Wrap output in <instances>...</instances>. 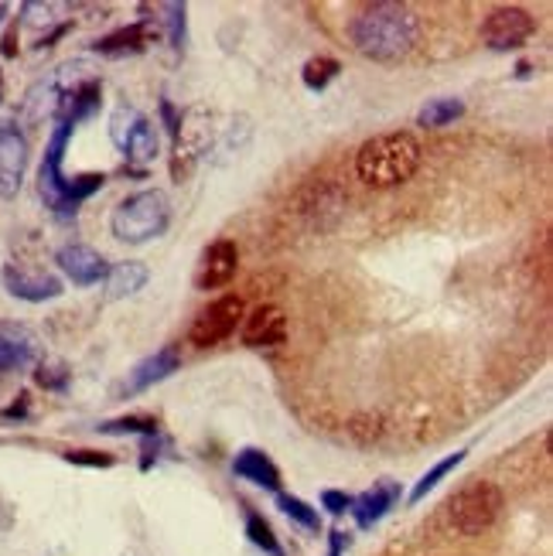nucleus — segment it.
I'll list each match as a JSON object with an SVG mask.
<instances>
[{
    "mask_svg": "<svg viewBox=\"0 0 553 556\" xmlns=\"http://www.w3.org/2000/svg\"><path fill=\"white\" fill-rule=\"evenodd\" d=\"M38 358V338L28 328H0V376L8 372H21L35 366Z\"/></svg>",
    "mask_w": 553,
    "mask_h": 556,
    "instance_id": "nucleus-16",
    "label": "nucleus"
},
{
    "mask_svg": "<svg viewBox=\"0 0 553 556\" xmlns=\"http://www.w3.org/2000/svg\"><path fill=\"white\" fill-rule=\"evenodd\" d=\"M420 161H424V151L414 134H406V130L379 134L359 148L355 175L369 188H397L417 175Z\"/></svg>",
    "mask_w": 553,
    "mask_h": 556,
    "instance_id": "nucleus-3",
    "label": "nucleus"
},
{
    "mask_svg": "<svg viewBox=\"0 0 553 556\" xmlns=\"http://www.w3.org/2000/svg\"><path fill=\"white\" fill-rule=\"evenodd\" d=\"M342 72L339 59H331V55H318V59H307L304 68H301V83L311 89V92H322L335 76Z\"/></svg>",
    "mask_w": 553,
    "mask_h": 556,
    "instance_id": "nucleus-23",
    "label": "nucleus"
},
{
    "mask_svg": "<svg viewBox=\"0 0 553 556\" xmlns=\"http://www.w3.org/2000/svg\"><path fill=\"white\" fill-rule=\"evenodd\" d=\"M247 536H250V540H253V546H260L263 553L284 556V549H280V543H277V536H274L271 522L263 519V516H256V513H250V516H247Z\"/></svg>",
    "mask_w": 553,
    "mask_h": 556,
    "instance_id": "nucleus-29",
    "label": "nucleus"
},
{
    "mask_svg": "<svg viewBox=\"0 0 553 556\" xmlns=\"http://www.w3.org/2000/svg\"><path fill=\"white\" fill-rule=\"evenodd\" d=\"M533 35H537V21L523 8H495L482 24V38L492 52H516Z\"/></svg>",
    "mask_w": 553,
    "mask_h": 556,
    "instance_id": "nucleus-9",
    "label": "nucleus"
},
{
    "mask_svg": "<svg viewBox=\"0 0 553 556\" xmlns=\"http://www.w3.org/2000/svg\"><path fill=\"white\" fill-rule=\"evenodd\" d=\"M72 130L76 127L59 119L52 130V140H48V148H45L41 167H38V195H41L45 208H52L55 219H76L79 205L106 185V175H96V172L79 175V178L62 175V157H65V143L72 137Z\"/></svg>",
    "mask_w": 553,
    "mask_h": 556,
    "instance_id": "nucleus-2",
    "label": "nucleus"
},
{
    "mask_svg": "<svg viewBox=\"0 0 553 556\" xmlns=\"http://www.w3.org/2000/svg\"><path fill=\"white\" fill-rule=\"evenodd\" d=\"M397 502H400V485H397V481H390V478H382V481H376L369 492L352 498V509L349 513L355 516L359 529H373L382 516L393 509Z\"/></svg>",
    "mask_w": 553,
    "mask_h": 556,
    "instance_id": "nucleus-17",
    "label": "nucleus"
},
{
    "mask_svg": "<svg viewBox=\"0 0 553 556\" xmlns=\"http://www.w3.org/2000/svg\"><path fill=\"white\" fill-rule=\"evenodd\" d=\"M120 151H124V157L130 164H137V167L154 164L158 154H161V134H158V127L143 113H137V119L130 124L124 143H120Z\"/></svg>",
    "mask_w": 553,
    "mask_h": 556,
    "instance_id": "nucleus-18",
    "label": "nucleus"
},
{
    "mask_svg": "<svg viewBox=\"0 0 553 556\" xmlns=\"http://www.w3.org/2000/svg\"><path fill=\"white\" fill-rule=\"evenodd\" d=\"M167 226H172V202H167V195L158 188L127 195L110 215L113 236L120 243H130V247L151 243V239H158Z\"/></svg>",
    "mask_w": 553,
    "mask_h": 556,
    "instance_id": "nucleus-4",
    "label": "nucleus"
},
{
    "mask_svg": "<svg viewBox=\"0 0 553 556\" xmlns=\"http://www.w3.org/2000/svg\"><path fill=\"white\" fill-rule=\"evenodd\" d=\"M239 270V250L232 239H215L202 250L199 270H196V287L199 290H219L226 287Z\"/></svg>",
    "mask_w": 553,
    "mask_h": 556,
    "instance_id": "nucleus-12",
    "label": "nucleus"
},
{
    "mask_svg": "<svg viewBox=\"0 0 553 556\" xmlns=\"http://www.w3.org/2000/svg\"><path fill=\"white\" fill-rule=\"evenodd\" d=\"M232 471H236V478L253 481V485H260V489H271V492L280 489V471H277V465L271 462V454H263L256 447L239 451L236 462H232Z\"/></svg>",
    "mask_w": 553,
    "mask_h": 556,
    "instance_id": "nucleus-20",
    "label": "nucleus"
},
{
    "mask_svg": "<svg viewBox=\"0 0 553 556\" xmlns=\"http://www.w3.org/2000/svg\"><path fill=\"white\" fill-rule=\"evenodd\" d=\"M151 280V270L143 267V263L137 260H124V263H116V267H110L106 274V298L110 301H120V298H130L137 294V290Z\"/></svg>",
    "mask_w": 553,
    "mask_h": 556,
    "instance_id": "nucleus-21",
    "label": "nucleus"
},
{
    "mask_svg": "<svg viewBox=\"0 0 553 556\" xmlns=\"http://www.w3.org/2000/svg\"><path fill=\"white\" fill-rule=\"evenodd\" d=\"M96 430H100V433H140V438H154V433H158V420L148 417V414H130V417L103 420Z\"/></svg>",
    "mask_w": 553,
    "mask_h": 556,
    "instance_id": "nucleus-24",
    "label": "nucleus"
},
{
    "mask_svg": "<svg viewBox=\"0 0 553 556\" xmlns=\"http://www.w3.org/2000/svg\"><path fill=\"white\" fill-rule=\"evenodd\" d=\"M502 513V489L495 481H468L448 502V516L462 536H482Z\"/></svg>",
    "mask_w": 553,
    "mask_h": 556,
    "instance_id": "nucleus-6",
    "label": "nucleus"
},
{
    "mask_svg": "<svg viewBox=\"0 0 553 556\" xmlns=\"http://www.w3.org/2000/svg\"><path fill=\"white\" fill-rule=\"evenodd\" d=\"M349 41L373 62H400L420 41V17L406 4L376 0L349 21Z\"/></svg>",
    "mask_w": 553,
    "mask_h": 556,
    "instance_id": "nucleus-1",
    "label": "nucleus"
},
{
    "mask_svg": "<svg viewBox=\"0 0 553 556\" xmlns=\"http://www.w3.org/2000/svg\"><path fill=\"white\" fill-rule=\"evenodd\" d=\"M65 11V4H41V0H35V4H24L21 8V24H28V28L41 31V28H55L59 24V14Z\"/></svg>",
    "mask_w": 553,
    "mask_h": 556,
    "instance_id": "nucleus-28",
    "label": "nucleus"
},
{
    "mask_svg": "<svg viewBox=\"0 0 553 556\" xmlns=\"http://www.w3.org/2000/svg\"><path fill=\"white\" fill-rule=\"evenodd\" d=\"M100 100H103V83L89 76L83 83H76L68 92H65V100L59 106V116L55 119H65V124H83V119H89L96 110H100Z\"/></svg>",
    "mask_w": 553,
    "mask_h": 556,
    "instance_id": "nucleus-19",
    "label": "nucleus"
},
{
    "mask_svg": "<svg viewBox=\"0 0 553 556\" xmlns=\"http://www.w3.org/2000/svg\"><path fill=\"white\" fill-rule=\"evenodd\" d=\"M4 287L8 294L17 301H28V304H45V301H55L62 298V280L55 274H45L35 267H24V263H8L4 267Z\"/></svg>",
    "mask_w": 553,
    "mask_h": 556,
    "instance_id": "nucleus-11",
    "label": "nucleus"
},
{
    "mask_svg": "<svg viewBox=\"0 0 553 556\" xmlns=\"http://www.w3.org/2000/svg\"><path fill=\"white\" fill-rule=\"evenodd\" d=\"M322 505H325V509H328L331 516H342V513H349V509H352V495L328 489V492H322Z\"/></svg>",
    "mask_w": 553,
    "mask_h": 556,
    "instance_id": "nucleus-32",
    "label": "nucleus"
},
{
    "mask_svg": "<svg viewBox=\"0 0 553 556\" xmlns=\"http://www.w3.org/2000/svg\"><path fill=\"white\" fill-rule=\"evenodd\" d=\"M277 505H280V513L287 516V519H294L298 526H304V529H311V533H318L322 529V519H318V509H311V505L304 502V498H298V495H277Z\"/></svg>",
    "mask_w": 553,
    "mask_h": 556,
    "instance_id": "nucleus-25",
    "label": "nucleus"
},
{
    "mask_svg": "<svg viewBox=\"0 0 553 556\" xmlns=\"http://www.w3.org/2000/svg\"><path fill=\"white\" fill-rule=\"evenodd\" d=\"M178 369H181V352L175 345H164L154 355L137 362V366L127 372L124 386H120V393H124V396H137L143 390H151L154 382H164L167 376H175Z\"/></svg>",
    "mask_w": 553,
    "mask_h": 556,
    "instance_id": "nucleus-13",
    "label": "nucleus"
},
{
    "mask_svg": "<svg viewBox=\"0 0 553 556\" xmlns=\"http://www.w3.org/2000/svg\"><path fill=\"white\" fill-rule=\"evenodd\" d=\"M35 382L45 386V390H65L68 386V369L62 362H41L38 372H35Z\"/></svg>",
    "mask_w": 553,
    "mask_h": 556,
    "instance_id": "nucleus-30",
    "label": "nucleus"
},
{
    "mask_svg": "<svg viewBox=\"0 0 553 556\" xmlns=\"http://www.w3.org/2000/svg\"><path fill=\"white\" fill-rule=\"evenodd\" d=\"M55 263L76 287H92V283L106 280V274H110V263L103 260V253H96L86 243H65L55 253Z\"/></svg>",
    "mask_w": 553,
    "mask_h": 556,
    "instance_id": "nucleus-14",
    "label": "nucleus"
},
{
    "mask_svg": "<svg viewBox=\"0 0 553 556\" xmlns=\"http://www.w3.org/2000/svg\"><path fill=\"white\" fill-rule=\"evenodd\" d=\"M243 298L239 294H226V298H215L209 307H202L196 314V321L188 328V342L196 349H215L223 345L226 338L236 334V328L243 325Z\"/></svg>",
    "mask_w": 553,
    "mask_h": 556,
    "instance_id": "nucleus-7",
    "label": "nucleus"
},
{
    "mask_svg": "<svg viewBox=\"0 0 553 556\" xmlns=\"http://www.w3.org/2000/svg\"><path fill=\"white\" fill-rule=\"evenodd\" d=\"M465 113V103L462 100H451V96H441V100H427V106L417 113V124L427 127V130H441L448 124H454Z\"/></svg>",
    "mask_w": 553,
    "mask_h": 556,
    "instance_id": "nucleus-22",
    "label": "nucleus"
},
{
    "mask_svg": "<svg viewBox=\"0 0 553 556\" xmlns=\"http://www.w3.org/2000/svg\"><path fill=\"white\" fill-rule=\"evenodd\" d=\"M32 148L17 119H0V199H14L28 175Z\"/></svg>",
    "mask_w": 553,
    "mask_h": 556,
    "instance_id": "nucleus-8",
    "label": "nucleus"
},
{
    "mask_svg": "<svg viewBox=\"0 0 553 556\" xmlns=\"http://www.w3.org/2000/svg\"><path fill=\"white\" fill-rule=\"evenodd\" d=\"M92 76V68L83 62V59H72V62H62L59 68L48 72L45 79H38L28 92H24V103H21V119L24 124H45V119H55L59 116V106L65 100V92L89 79Z\"/></svg>",
    "mask_w": 553,
    "mask_h": 556,
    "instance_id": "nucleus-5",
    "label": "nucleus"
},
{
    "mask_svg": "<svg viewBox=\"0 0 553 556\" xmlns=\"http://www.w3.org/2000/svg\"><path fill=\"white\" fill-rule=\"evenodd\" d=\"M11 522H14V509L8 502H0V533H4V529H11Z\"/></svg>",
    "mask_w": 553,
    "mask_h": 556,
    "instance_id": "nucleus-35",
    "label": "nucleus"
},
{
    "mask_svg": "<svg viewBox=\"0 0 553 556\" xmlns=\"http://www.w3.org/2000/svg\"><path fill=\"white\" fill-rule=\"evenodd\" d=\"M24 414H28V396L21 393V396H17V403L4 409V417H24Z\"/></svg>",
    "mask_w": 553,
    "mask_h": 556,
    "instance_id": "nucleus-34",
    "label": "nucleus"
},
{
    "mask_svg": "<svg viewBox=\"0 0 553 556\" xmlns=\"http://www.w3.org/2000/svg\"><path fill=\"white\" fill-rule=\"evenodd\" d=\"M462 462H465V451H454V454H448V457H444V462H438V465L430 468V471H427V475L417 481V485H414V492H411V502H420V498H424L430 489L438 485L441 478H448V475H451L454 468H458Z\"/></svg>",
    "mask_w": 553,
    "mask_h": 556,
    "instance_id": "nucleus-27",
    "label": "nucleus"
},
{
    "mask_svg": "<svg viewBox=\"0 0 553 556\" xmlns=\"http://www.w3.org/2000/svg\"><path fill=\"white\" fill-rule=\"evenodd\" d=\"M158 38V24L151 17H143L137 24H127V28H116L103 38L92 41V52H100L106 59H124V55H140L143 48Z\"/></svg>",
    "mask_w": 553,
    "mask_h": 556,
    "instance_id": "nucleus-15",
    "label": "nucleus"
},
{
    "mask_svg": "<svg viewBox=\"0 0 553 556\" xmlns=\"http://www.w3.org/2000/svg\"><path fill=\"white\" fill-rule=\"evenodd\" d=\"M239 338L247 349H277L287 342V314L280 304H256L250 314H243Z\"/></svg>",
    "mask_w": 553,
    "mask_h": 556,
    "instance_id": "nucleus-10",
    "label": "nucleus"
},
{
    "mask_svg": "<svg viewBox=\"0 0 553 556\" xmlns=\"http://www.w3.org/2000/svg\"><path fill=\"white\" fill-rule=\"evenodd\" d=\"M345 546H349V536L342 533V529H335V533H331V556H342Z\"/></svg>",
    "mask_w": 553,
    "mask_h": 556,
    "instance_id": "nucleus-33",
    "label": "nucleus"
},
{
    "mask_svg": "<svg viewBox=\"0 0 553 556\" xmlns=\"http://www.w3.org/2000/svg\"><path fill=\"white\" fill-rule=\"evenodd\" d=\"M65 462L83 465V468H110L113 454H106V451H65Z\"/></svg>",
    "mask_w": 553,
    "mask_h": 556,
    "instance_id": "nucleus-31",
    "label": "nucleus"
},
{
    "mask_svg": "<svg viewBox=\"0 0 553 556\" xmlns=\"http://www.w3.org/2000/svg\"><path fill=\"white\" fill-rule=\"evenodd\" d=\"M158 14L161 17H154V24L164 28L167 41L181 52V45H185V4H158Z\"/></svg>",
    "mask_w": 553,
    "mask_h": 556,
    "instance_id": "nucleus-26",
    "label": "nucleus"
}]
</instances>
